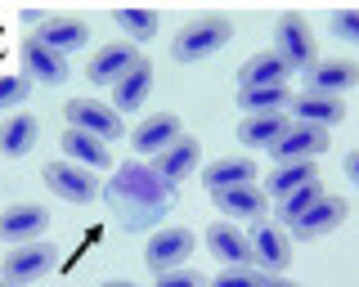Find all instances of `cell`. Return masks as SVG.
Listing matches in <instances>:
<instances>
[{
    "instance_id": "cell-32",
    "label": "cell",
    "mask_w": 359,
    "mask_h": 287,
    "mask_svg": "<svg viewBox=\"0 0 359 287\" xmlns=\"http://www.w3.org/2000/svg\"><path fill=\"white\" fill-rule=\"evenodd\" d=\"M328 27L341 41H355V46H359V9H332V14H328Z\"/></svg>"
},
{
    "instance_id": "cell-19",
    "label": "cell",
    "mask_w": 359,
    "mask_h": 287,
    "mask_svg": "<svg viewBox=\"0 0 359 287\" xmlns=\"http://www.w3.org/2000/svg\"><path fill=\"white\" fill-rule=\"evenodd\" d=\"M292 117L297 121H306V126H323V130H332L337 121H346V104L341 99H332V94H297L292 99Z\"/></svg>"
},
{
    "instance_id": "cell-26",
    "label": "cell",
    "mask_w": 359,
    "mask_h": 287,
    "mask_svg": "<svg viewBox=\"0 0 359 287\" xmlns=\"http://www.w3.org/2000/svg\"><path fill=\"white\" fill-rule=\"evenodd\" d=\"M63 153H67V162H76V167H108L112 162V148L104 139H95V135H86V130H67L63 135Z\"/></svg>"
},
{
    "instance_id": "cell-5",
    "label": "cell",
    "mask_w": 359,
    "mask_h": 287,
    "mask_svg": "<svg viewBox=\"0 0 359 287\" xmlns=\"http://www.w3.org/2000/svg\"><path fill=\"white\" fill-rule=\"evenodd\" d=\"M59 260V247L54 242H27V247H14L5 260H0V274H5L9 287H22V283H36L54 270Z\"/></svg>"
},
{
    "instance_id": "cell-7",
    "label": "cell",
    "mask_w": 359,
    "mask_h": 287,
    "mask_svg": "<svg viewBox=\"0 0 359 287\" xmlns=\"http://www.w3.org/2000/svg\"><path fill=\"white\" fill-rule=\"evenodd\" d=\"M45 184H50L54 197H63V202H72V206H86V202H95V197H99L95 171L76 167V162H67V158L45 167Z\"/></svg>"
},
{
    "instance_id": "cell-20",
    "label": "cell",
    "mask_w": 359,
    "mask_h": 287,
    "mask_svg": "<svg viewBox=\"0 0 359 287\" xmlns=\"http://www.w3.org/2000/svg\"><path fill=\"white\" fill-rule=\"evenodd\" d=\"M36 41L59 54H72V50H86L90 46V27L81 23V18H45V23L36 27Z\"/></svg>"
},
{
    "instance_id": "cell-10",
    "label": "cell",
    "mask_w": 359,
    "mask_h": 287,
    "mask_svg": "<svg viewBox=\"0 0 359 287\" xmlns=\"http://www.w3.org/2000/svg\"><path fill=\"white\" fill-rule=\"evenodd\" d=\"M45 225H50V211L36 202H14L0 211V242H18V247H27V242H36L45 234Z\"/></svg>"
},
{
    "instance_id": "cell-18",
    "label": "cell",
    "mask_w": 359,
    "mask_h": 287,
    "mask_svg": "<svg viewBox=\"0 0 359 287\" xmlns=\"http://www.w3.org/2000/svg\"><path fill=\"white\" fill-rule=\"evenodd\" d=\"M287 126H292L287 113H256V117H243V121H238V144H247V148H274V144L287 135Z\"/></svg>"
},
{
    "instance_id": "cell-17",
    "label": "cell",
    "mask_w": 359,
    "mask_h": 287,
    "mask_svg": "<svg viewBox=\"0 0 359 287\" xmlns=\"http://www.w3.org/2000/svg\"><path fill=\"white\" fill-rule=\"evenodd\" d=\"M292 81V68L278 59L274 50H261L238 68V90H252V85H287Z\"/></svg>"
},
{
    "instance_id": "cell-9",
    "label": "cell",
    "mask_w": 359,
    "mask_h": 287,
    "mask_svg": "<svg viewBox=\"0 0 359 287\" xmlns=\"http://www.w3.org/2000/svg\"><path fill=\"white\" fill-rule=\"evenodd\" d=\"M319 153H328V130H323V126H306V121H292L287 135L269 148V158H274L278 167H287V162H314Z\"/></svg>"
},
{
    "instance_id": "cell-23",
    "label": "cell",
    "mask_w": 359,
    "mask_h": 287,
    "mask_svg": "<svg viewBox=\"0 0 359 287\" xmlns=\"http://www.w3.org/2000/svg\"><path fill=\"white\" fill-rule=\"evenodd\" d=\"M36 135H41V126H36L32 113L5 117L0 121V153H5V158H27V153L36 148Z\"/></svg>"
},
{
    "instance_id": "cell-25",
    "label": "cell",
    "mask_w": 359,
    "mask_h": 287,
    "mask_svg": "<svg viewBox=\"0 0 359 287\" xmlns=\"http://www.w3.org/2000/svg\"><path fill=\"white\" fill-rule=\"evenodd\" d=\"M202 184H207V193L256 184V167H252V158H220V162H211V167L202 171Z\"/></svg>"
},
{
    "instance_id": "cell-4",
    "label": "cell",
    "mask_w": 359,
    "mask_h": 287,
    "mask_svg": "<svg viewBox=\"0 0 359 287\" xmlns=\"http://www.w3.org/2000/svg\"><path fill=\"white\" fill-rule=\"evenodd\" d=\"M274 54L292 72L314 68V31H310V23L301 14H283L274 23Z\"/></svg>"
},
{
    "instance_id": "cell-38",
    "label": "cell",
    "mask_w": 359,
    "mask_h": 287,
    "mask_svg": "<svg viewBox=\"0 0 359 287\" xmlns=\"http://www.w3.org/2000/svg\"><path fill=\"white\" fill-rule=\"evenodd\" d=\"M0 287H9V283H5V279H0Z\"/></svg>"
},
{
    "instance_id": "cell-3",
    "label": "cell",
    "mask_w": 359,
    "mask_h": 287,
    "mask_svg": "<svg viewBox=\"0 0 359 287\" xmlns=\"http://www.w3.org/2000/svg\"><path fill=\"white\" fill-rule=\"evenodd\" d=\"M194 229H184V225H166V229H157V234L144 242V265L157 274H171V270H184V260L194 256Z\"/></svg>"
},
{
    "instance_id": "cell-1",
    "label": "cell",
    "mask_w": 359,
    "mask_h": 287,
    "mask_svg": "<svg viewBox=\"0 0 359 287\" xmlns=\"http://www.w3.org/2000/svg\"><path fill=\"white\" fill-rule=\"evenodd\" d=\"M108 211L121 220L126 234H140V229H153L157 220L175 206V184H166L162 175L153 171V162H121L108 180Z\"/></svg>"
},
{
    "instance_id": "cell-31",
    "label": "cell",
    "mask_w": 359,
    "mask_h": 287,
    "mask_svg": "<svg viewBox=\"0 0 359 287\" xmlns=\"http://www.w3.org/2000/svg\"><path fill=\"white\" fill-rule=\"evenodd\" d=\"M27 94H32V81L22 72H14V76L0 72V113H5V108H18Z\"/></svg>"
},
{
    "instance_id": "cell-33",
    "label": "cell",
    "mask_w": 359,
    "mask_h": 287,
    "mask_svg": "<svg viewBox=\"0 0 359 287\" xmlns=\"http://www.w3.org/2000/svg\"><path fill=\"white\" fill-rule=\"evenodd\" d=\"M261 283H265L261 270H229V274H220V279L207 283V287H261Z\"/></svg>"
},
{
    "instance_id": "cell-12",
    "label": "cell",
    "mask_w": 359,
    "mask_h": 287,
    "mask_svg": "<svg viewBox=\"0 0 359 287\" xmlns=\"http://www.w3.org/2000/svg\"><path fill=\"white\" fill-rule=\"evenodd\" d=\"M22 76H27V81L59 85V81H67V54L41 46L36 36H27L22 41Z\"/></svg>"
},
{
    "instance_id": "cell-37",
    "label": "cell",
    "mask_w": 359,
    "mask_h": 287,
    "mask_svg": "<svg viewBox=\"0 0 359 287\" xmlns=\"http://www.w3.org/2000/svg\"><path fill=\"white\" fill-rule=\"evenodd\" d=\"M104 287H140V283H130V279H108Z\"/></svg>"
},
{
    "instance_id": "cell-35",
    "label": "cell",
    "mask_w": 359,
    "mask_h": 287,
    "mask_svg": "<svg viewBox=\"0 0 359 287\" xmlns=\"http://www.w3.org/2000/svg\"><path fill=\"white\" fill-rule=\"evenodd\" d=\"M346 175H351V180L359 184V148H355V153H346Z\"/></svg>"
},
{
    "instance_id": "cell-2",
    "label": "cell",
    "mask_w": 359,
    "mask_h": 287,
    "mask_svg": "<svg viewBox=\"0 0 359 287\" xmlns=\"http://www.w3.org/2000/svg\"><path fill=\"white\" fill-rule=\"evenodd\" d=\"M229 36H233V23H229V18L202 14V18H194V23L180 27L171 54H175V63H198V59H207V54L224 50V46H229Z\"/></svg>"
},
{
    "instance_id": "cell-28",
    "label": "cell",
    "mask_w": 359,
    "mask_h": 287,
    "mask_svg": "<svg viewBox=\"0 0 359 287\" xmlns=\"http://www.w3.org/2000/svg\"><path fill=\"white\" fill-rule=\"evenodd\" d=\"M238 108L247 117L283 113V108H292V90H287V85H252V90H238Z\"/></svg>"
},
{
    "instance_id": "cell-34",
    "label": "cell",
    "mask_w": 359,
    "mask_h": 287,
    "mask_svg": "<svg viewBox=\"0 0 359 287\" xmlns=\"http://www.w3.org/2000/svg\"><path fill=\"white\" fill-rule=\"evenodd\" d=\"M157 287H207V279L194 270H171V274H157Z\"/></svg>"
},
{
    "instance_id": "cell-6",
    "label": "cell",
    "mask_w": 359,
    "mask_h": 287,
    "mask_svg": "<svg viewBox=\"0 0 359 287\" xmlns=\"http://www.w3.org/2000/svg\"><path fill=\"white\" fill-rule=\"evenodd\" d=\"M63 117H67V130H86V135H95V139H121V117L112 113L108 104H99V99H67L63 104Z\"/></svg>"
},
{
    "instance_id": "cell-24",
    "label": "cell",
    "mask_w": 359,
    "mask_h": 287,
    "mask_svg": "<svg viewBox=\"0 0 359 287\" xmlns=\"http://www.w3.org/2000/svg\"><path fill=\"white\" fill-rule=\"evenodd\" d=\"M247 242H252V260L261 265V270H287V260H292L287 256V238L278 234L274 225H265V220L252 225V238Z\"/></svg>"
},
{
    "instance_id": "cell-21",
    "label": "cell",
    "mask_w": 359,
    "mask_h": 287,
    "mask_svg": "<svg viewBox=\"0 0 359 287\" xmlns=\"http://www.w3.org/2000/svg\"><path fill=\"white\" fill-rule=\"evenodd\" d=\"M153 94V63L144 59L135 72H126L117 85H112V113H135V108H144V99Z\"/></svg>"
},
{
    "instance_id": "cell-13",
    "label": "cell",
    "mask_w": 359,
    "mask_h": 287,
    "mask_svg": "<svg viewBox=\"0 0 359 287\" xmlns=\"http://www.w3.org/2000/svg\"><path fill=\"white\" fill-rule=\"evenodd\" d=\"M198 158H202V144L194 135H180L166 153H157V158H153V171L162 175L166 184H184L189 175L198 171Z\"/></svg>"
},
{
    "instance_id": "cell-8",
    "label": "cell",
    "mask_w": 359,
    "mask_h": 287,
    "mask_svg": "<svg viewBox=\"0 0 359 287\" xmlns=\"http://www.w3.org/2000/svg\"><path fill=\"white\" fill-rule=\"evenodd\" d=\"M144 63V54H140V46H130V41H112V46H104V50H95L90 54V63H86V76L95 85H117L126 72H135Z\"/></svg>"
},
{
    "instance_id": "cell-36",
    "label": "cell",
    "mask_w": 359,
    "mask_h": 287,
    "mask_svg": "<svg viewBox=\"0 0 359 287\" xmlns=\"http://www.w3.org/2000/svg\"><path fill=\"white\" fill-rule=\"evenodd\" d=\"M261 287H301V283H287V279H265Z\"/></svg>"
},
{
    "instance_id": "cell-29",
    "label": "cell",
    "mask_w": 359,
    "mask_h": 287,
    "mask_svg": "<svg viewBox=\"0 0 359 287\" xmlns=\"http://www.w3.org/2000/svg\"><path fill=\"white\" fill-rule=\"evenodd\" d=\"M112 23L126 31V36H130V46H135V41H149L153 31H157V23H162V18H157L153 9H112Z\"/></svg>"
},
{
    "instance_id": "cell-16",
    "label": "cell",
    "mask_w": 359,
    "mask_h": 287,
    "mask_svg": "<svg viewBox=\"0 0 359 287\" xmlns=\"http://www.w3.org/2000/svg\"><path fill=\"white\" fill-rule=\"evenodd\" d=\"M351 85H359V63L351 59H323L310 68V94H341L351 90Z\"/></svg>"
},
{
    "instance_id": "cell-30",
    "label": "cell",
    "mask_w": 359,
    "mask_h": 287,
    "mask_svg": "<svg viewBox=\"0 0 359 287\" xmlns=\"http://www.w3.org/2000/svg\"><path fill=\"white\" fill-rule=\"evenodd\" d=\"M319 197H323V184L314 180V184H306L301 193H292V197H283V202H278V220H287V225H292V220H301L314 202H319Z\"/></svg>"
},
{
    "instance_id": "cell-11",
    "label": "cell",
    "mask_w": 359,
    "mask_h": 287,
    "mask_svg": "<svg viewBox=\"0 0 359 287\" xmlns=\"http://www.w3.org/2000/svg\"><path fill=\"white\" fill-rule=\"evenodd\" d=\"M346 220V197H337V193H323L319 202L310 206L301 220H292L287 225V234L292 238H301V242H314V238H323V234H332L337 225Z\"/></svg>"
},
{
    "instance_id": "cell-15",
    "label": "cell",
    "mask_w": 359,
    "mask_h": 287,
    "mask_svg": "<svg viewBox=\"0 0 359 287\" xmlns=\"http://www.w3.org/2000/svg\"><path fill=\"white\" fill-rule=\"evenodd\" d=\"M207 247L211 256H220L229 270H252V242H247V234H238V229L229 225V220H220V225L207 229Z\"/></svg>"
},
{
    "instance_id": "cell-22",
    "label": "cell",
    "mask_w": 359,
    "mask_h": 287,
    "mask_svg": "<svg viewBox=\"0 0 359 287\" xmlns=\"http://www.w3.org/2000/svg\"><path fill=\"white\" fill-rule=\"evenodd\" d=\"M216 197V206L229 220H256V225H261L265 220V193L256 189V184H238V189H220V193H211Z\"/></svg>"
},
{
    "instance_id": "cell-27",
    "label": "cell",
    "mask_w": 359,
    "mask_h": 287,
    "mask_svg": "<svg viewBox=\"0 0 359 287\" xmlns=\"http://www.w3.org/2000/svg\"><path fill=\"white\" fill-rule=\"evenodd\" d=\"M314 180H319V167H314V162H287V167H278L274 175H269V197H274V202H283V197L301 193Z\"/></svg>"
},
{
    "instance_id": "cell-14",
    "label": "cell",
    "mask_w": 359,
    "mask_h": 287,
    "mask_svg": "<svg viewBox=\"0 0 359 287\" xmlns=\"http://www.w3.org/2000/svg\"><path fill=\"white\" fill-rule=\"evenodd\" d=\"M180 135H184V130H180V117L175 113H157V117H144V126L130 135V144H135V153H140V162H144V158L166 153Z\"/></svg>"
}]
</instances>
